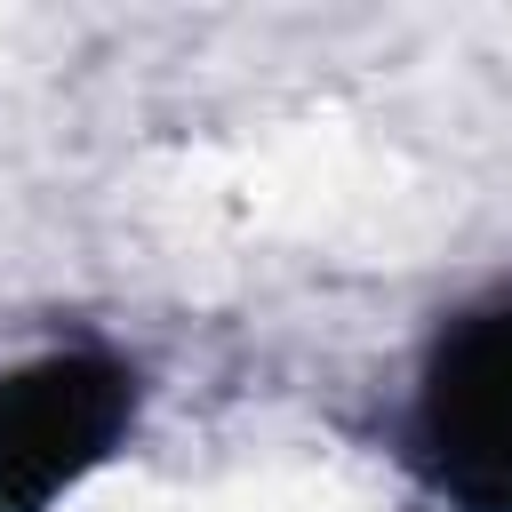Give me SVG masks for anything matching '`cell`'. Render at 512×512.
<instances>
[{
	"label": "cell",
	"instance_id": "1",
	"mask_svg": "<svg viewBox=\"0 0 512 512\" xmlns=\"http://www.w3.org/2000/svg\"><path fill=\"white\" fill-rule=\"evenodd\" d=\"M408 440L440 496L512 512V304H488L432 344Z\"/></svg>",
	"mask_w": 512,
	"mask_h": 512
},
{
	"label": "cell",
	"instance_id": "2",
	"mask_svg": "<svg viewBox=\"0 0 512 512\" xmlns=\"http://www.w3.org/2000/svg\"><path fill=\"white\" fill-rule=\"evenodd\" d=\"M136 384L104 352H48L0 376V512L56 504L128 432Z\"/></svg>",
	"mask_w": 512,
	"mask_h": 512
}]
</instances>
